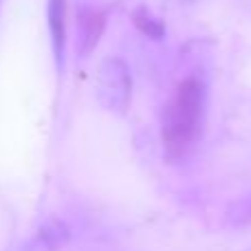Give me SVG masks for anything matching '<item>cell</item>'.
<instances>
[{"instance_id": "cell-1", "label": "cell", "mask_w": 251, "mask_h": 251, "mask_svg": "<svg viewBox=\"0 0 251 251\" xmlns=\"http://www.w3.org/2000/svg\"><path fill=\"white\" fill-rule=\"evenodd\" d=\"M205 86L199 79H185L174 88L161 117V134L170 159H181L196 146L205 122Z\"/></svg>"}, {"instance_id": "cell-2", "label": "cell", "mask_w": 251, "mask_h": 251, "mask_svg": "<svg viewBox=\"0 0 251 251\" xmlns=\"http://www.w3.org/2000/svg\"><path fill=\"white\" fill-rule=\"evenodd\" d=\"M97 100L115 113H126L130 104V73L122 60H106L97 75Z\"/></svg>"}, {"instance_id": "cell-3", "label": "cell", "mask_w": 251, "mask_h": 251, "mask_svg": "<svg viewBox=\"0 0 251 251\" xmlns=\"http://www.w3.org/2000/svg\"><path fill=\"white\" fill-rule=\"evenodd\" d=\"M64 22H66V0H49V29L53 35V49L57 60H62L64 49Z\"/></svg>"}]
</instances>
